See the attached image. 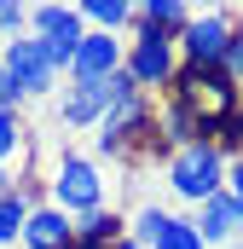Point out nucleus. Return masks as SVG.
Returning a JSON list of instances; mask_svg holds the SVG:
<instances>
[{
    "label": "nucleus",
    "instance_id": "f257e3e1",
    "mask_svg": "<svg viewBox=\"0 0 243 249\" xmlns=\"http://www.w3.org/2000/svg\"><path fill=\"white\" fill-rule=\"evenodd\" d=\"M226 151L214 145V139H197V145H180V151H168L162 157V180H168V191L180 197V203H191V209H203L208 197H220L226 191Z\"/></svg>",
    "mask_w": 243,
    "mask_h": 249
},
{
    "label": "nucleus",
    "instance_id": "f03ea898",
    "mask_svg": "<svg viewBox=\"0 0 243 249\" xmlns=\"http://www.w3.org/2000/svg\"><path fill=\"white\" fill-rule=\"evenodd\" d=\"M122 70L133 75L139 93L162 99V93L174 87V75H180V41H174L168 29L133 18V29H127V53H122Z\"/></svg>",
    "mask_w": 243,
    "mask_h": 249
},
{
    "label": "nucleus",
    "instance_id": "7ed1b4c3",
    "mask_svg": "<svg viewBox=\"0 0 243 249\" xmlns=\"http://www.w3.org/2000/svg\"><path fill=\"white\" fill-rule=\"evenodd\" d=\"M47 203H58L69 220L104 209V174H99V162L93 157H75V151H58L52 180H47Z\"/></svg>",
    "mask_w": 243,
    "mask_h": 249
},
{
    "label": "nucleus",
    "instance_id": "20e7f679",
    "mask_svg": "<svg viewBox=\"0 0 243 249\" xmlns=\"http://www.w3.org/2000/svg\"><path fill=\"white\" fill-rule=\"evenodd\" d=\"M0 70H6V105H12V110H23L29 99L52 93V87L64 81L58 70L47 64V53H41V41H35V35H17V41H6Z\"/></svg>",
    "mask_w": 243,
    "mask_h": 249
},
{
    "label": "nucleus",
    "instance_id": "39448f33",
    "mask_svg": "<svg viewBox=\"0 0 243 249\" xmlns=\"http://www.w3.org/2000/svg\"><path fill=\"white\" fill-rule=\"evenodd\" d=\"M232 35H238V18H232V12H191L174 41H180L185 64H220L226 47H232Z\"/></svg>",
    "mask_w": 243,
    "mask_h": 249
},
{
    "label": "nucleus",
    "instance_id": "423d86ee",
    "mask_svg": "<svg viewBox=\"0 0 243 249\" xmlns=\"http://www.w3.org/2000/svg\"><path fill=\"white\" fill-rule=\"evenodd\" d=\"M110 105H116V75H104V81H69L58 99V122L64 127H99L110 116Z\"/></svg>",
    "mask_w": 243,
    "mask_h": 249
},
{
    "label": "nucleus",
    "instance_id": "0eeeda50",
    "mask_svg": "<svg viewBox=\"0 0 243 249\" xmlns=\"http://www.w3.org/2000/svg\"><path fill=\"white\" fill-rule=\"evenodd\" d=\"M122 53H127L122 35H110V29H87V35L75 41V58H69V75H64V81H104V75L122 70Z\"/></svg>",
    "mask_w": 243,
    "mask_h": 249
},
{
    "label": "nucleus",
    "instance_id": "6e6552de",
    "mask_svg": "<svg viewBox=\"0 0 243 249\" xmlns=\"http://www.w3.org/2000/svg\"><path fill=\"white\" fill-rule=\"evenodd\" d=\"M191 220H197V232H203V244H208V249H226V244H238V238H243V203L232 197V191L208 197Z\"/></svg>",
    "mask_w": 243,
    "mask_h": 249
},
{
    "label": "nucleus",
    "instance_id": "1a4fd4ad",
    "mask_svg": "<svg viewBox=\"0 0 243 249\" xmlns=\"http://www.w3.org/2000/svg\"><path fill=\"white\" fill-rule=\"evenodd\" d=\"M23 249H69L75 244V220L64 214L58 203H29V220H23Z\"/></svg>",
    "mask_w": 243,
    "mask_h": 249
},
{
    "label": "nucleus",
    "instance_id": "9d476101",
    "mask_svg": "<svg viewBox=\"0 0 243 249\" xmlns=\"http://www.w3.org/2000/svg\"><path fill=\"white\" fill-rule=\"evenodd\" d=\"M29 35L81 41V35H87V23H81V12H75L69 0H41V6H29Z\"/></svg>",
    "mask_w": 243,
    "mask_h": 249
},
{
    "label": "nucleus",
    "instance_id": "9b49d317",
    "mask_svg": "<svg viewBox=\"0 0 243 249\" xmlns=\"http://www.w3.org/2000/svg\"><path fill=\"white\" fill-rule=\"evenodd\" d=\"M81 12L87 29H110V35H127L133 29V0H69Z\"/></svg>",
    "mask_w": 243,
    "mask_h": 249
},
{
    "label": "nucleus",
    "instance_id": "f8f14e48",
    "mask_svg": "<svg viewBox=\"0 0 243 249\" xmlns=\"http://www.w3.org/2000/svg\"><path fill=\"white\" fill-rule=\"evenodd\" d=\"M75 238H81V244L116 249L122 238H127V214H116V209H93V214H81V220H75Z\"/></svg>",
    "mask_w": 243,
    "mask_h": 249
},
{
    "label": "nucleus",
    "instance_id": "ddd939ff",
    "mask_svg": "<svg viewBox=\"0 0 243 249\" xmlns=\"http://www.w3.org/2000/svg\"><path fill=\"white\" fill-rule=\"evenodd\" d=\"M133 18H139V23H156V29H168V35H180L185 18H191V6H185V0H133Z\"/></svg>",
    "mask_w": 243,
    "mask_h": 249
},
{
    "label": "nucleus",
    "instance_id": "4468645a",
    "mask_svg": "<svg viewBox=\"0 0 243 249\" xmlns=\"http://www.w3.org/2000/svg\"><path fill=\"white\" fill-rule=\"evenodd\" d=\"M23 220H29V197L23 191H6L0 197V249L23 238Z\"/></svg>",
    "mask_w": 243,
    "mask_h": 249
},
{
    "label": "nucleus",
    "instance_id": "2eb2a0df",
    "mask_svg": "<svg viewBox=\"0 0 243 249\" xmlns=\"http://www.w3.org/2000/svg\"><path fill=\"white\" fill-rule=\"evenodd\" d=\"M151 249H208V244H203V232H197V220H191V214H168L162 238H156Z\"/></svg>",
    "mask_w": 243,
    "mask_h": 249
},
{
    "label": "nucleus",
    "instance_id": "dca6fc26",
    "mask_svg": "<svg viewBox=\"0 0 243 249\" xmlns=\"http://www.w3.org/2000/svg\"><path fill=\"white\" fill-rule=\"evenodd\" d=\"M17 151H23V110L0 105V168H12Z\"/></svg>",
    "mask_w": 243,
    "mask_h": 249
},
{
    "label": "nucleus",
    "instance_id": "f3484780",
    "mask_svg": "<svg viewBox=\"0 0 243 249\" xmlns=\"http://www.w3.org/2000/svg\"><path fill=\"white\" fill-rule=\"evenodd\" d=\"M162 226H168V209H156V203H151V209H139V214H133V220H127V238H133V244H156V238H162Z\"/></svg>",
    "mask_w": 243,
    "mask_h": 249
},
{
    "label": "nucleus",
    "instance_id": "a211bd4d",
    "mask_svg": "<svg viewBox=\"0 0 243 249\" xmlns=\"http://www.w3.org/2000/svg\"><path fill=\"white\" fill-rule=\"evenodd\" d=\"M17 29H29V0H0V35L17 41Z\"/></svg>",
    "mask_w": 243,
    "mask_h": 249
},
{
    "label": "nucleus",
    "instance_id": "6ab92c4d",
    "mask_svg": "<svg viewBox=\"0 0 243 249\" xmlns=\"http://www.w3.org/2000/svg\"><path fill=\"white\" fill-rule=\"evenodd\" d=\"M220 70H226V75H232V81L243 87V35H232V47H226V58H220Z\"/></svg>",
    "mask_w": 243,
    "mask_h": 249
},
{
    "label": "nucleus",
    "instance_id": "aec40b11",
    "mask_svg": "<svg viewBox=\"0 0 243 249\" xmlns=\"http://www.w3.org/2000/svg\"><path fill=\"white\" fill-rule=\"evenodd\" d=\"M226 191H232V197H238V203H243V157H238V162H232V168H226Z\"/></svg>",
    "mask_w": 243,
    "mask_h": 249
},
{
    "label": "nucleus",
    "instance_id": "412c9836",
    "mask_svg": "<svg viewBox=\"0 0 243 249\" xmlns=\"http://www.w3.org/2000/svg\"><path fill=\"white\" fill-rule=\"evenodd\" d=\"M185 6H191V12H226L232 0H185Z\"/></svg>",
    "mask_w": 243,
    "mask_h": 249
},
{
    "label": "nucleus",
    "instance_id": "4be33fe9",
    "mask_svg": "<svg viewBox=\"0 0 243 249\" xmlns=\"http://www.w3.org/2000/svg\"><path fill=\"white\" fill-rule=\"evenodd\" d=\"M116 249H145V244H133V238H122V244H116Z\"/></svg>",
    "mask_w": 243,
    "mask_h": 249
},
{
    "label": "nucleus",
    "instance_id": "5701e85b",
    "mask_svg": "<svg viewBox=\"0 0 243 249\" xmlns=\"http://www.w3.org/2000/svg\"><path fill=\"white\" fill-rule=\"evenodd\" d=\"M69 249H104V244H81V238H75V244H69Z\"/></svg>",
    "mask_w": 243,
    "mask_h": 249
},
{
    "label": "nucleus",
    "instance_id": "b1692460",
    "mask_svg": "<svg viewBox=\"0 0 243 249\" xmlns=\"http://www.w3.org/2000/svg\"><path fill=\"white\" fill-rule=\"evenodd\" d=\"M0 105H6V70H0Z\"/></svg>",
    "mask_w": 243,
    "mask_h": 249
},
{
    "label": "nucleus",
    "instance_id": "393cba45",
    "mask_svg": "<svg viewBox=\"0 0 243 249\" xmlns=\"http://www.w3.org/2000/svg\"><path fill=\"white\" fill-rule=\"evenodd\" d=\"M238 139H243V105H238Z\"/></svg>",
    "mask_w": 243,
    "mask_h": 249
},
{
    "label": "nucleus",
    "instance_id": "a878e982",
    "mask_svg": "<svg viewBox=\"0 0 243 249\" xmlns=\"http://www.w3.org/2000/svg\"><path fill=\"white\" fill-rule=\"evenodd\" d=\"M238 35H243V12H238Z\"/></svg>",
    "mask_w": 243,
    "mask_h": 249
},
{
    "label": "nucleus",
    "instance_id": "bb28decb",
    "mask_svg": "<svg viewBox=\"0 0 243 249\" xmlns=\"http://www.w3.org/2000/svg\"><path fill=\"white\" fill-rule=\"evenodd\" d=\"M226 249H243V238H238V244H226Z\"/></svg>",
    "mask_w": 243,
    "mask_h": 249
}]
</instances>
